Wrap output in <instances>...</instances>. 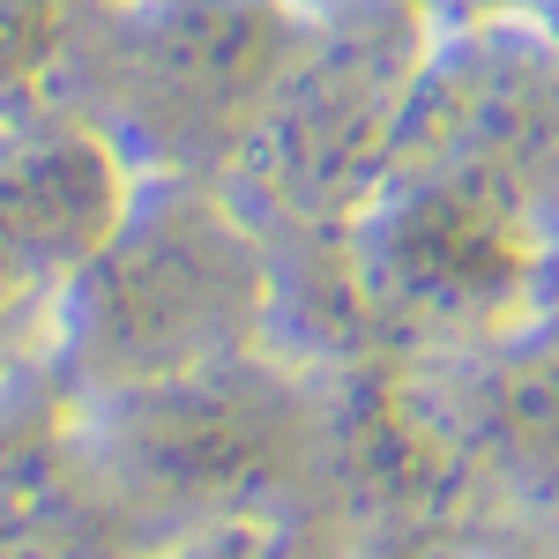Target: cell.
<instances>
[{
	"label": "cell",
	"instance_id": "cell-1",
	"mask_svg": "<svg viewBox=\"0 0 559 559\" xmlns=\"http://www.w3.org/2000/svg\"><path fill=\"white\" fill-rule=\"evenodd\" d=\"M269 269L239 216L202 187L120 210L105 247L68 276V350L105 395L210 366L254 344Z\"/></svg>",
	"mask_w": 559,
	"mask_h": 559
},
{
	"label": "cell",
	"instance_id": "cell-2",
	"mask_svg": "<svg viewBox=\"0 0 559 559\" xmlns=\"http://www.w3.org/2000/svg\"><path fill=\"white\" fill-rule=\"evenodd\" d=\"M329 418L247 350L105 395V485L179 515H239L321 471Z\"/></svg>",
	"mask_w": 559,
	"mask_h": 559
},
{
	"label": "cell",
	"instance_id": "cell-3",
	"mask_svg": "<svg viewBox=\"0 0 559 559\" xmlns=\"http://www.w3.org/2000/svg\"><path fill=\"white\" fill-rule=\"evenodd\" d=\"M411 90H418V45L381 23L292 52L284 83L269 90L261 120L239 142L254 187L299 224L358 210L366 194H381L395 165Z\"/></svg>",
	"mask_w": 559,
	"mask_h": 559
},
{
	"label": "cell",
	"instance_id": "cell-4",
	"mask_svg": "<svg viewBox=\"0 0 559 559\" xmlns=\"http://www.w3.org/2000/svg\"><path fill=\"white\" fill-rule=\"evenodd\" d=\"M292 31L269 0H173L112 45V112L173 157H224L292 68Z\"/></svg>",
	"mask_w": 559,
	"mask_h": 559
},
{
	"label": "cell",
	"instance_id": "cell-5",
	"mask_svg": "<svg viewBox=\"0 0 559 559\" xmlns=\"http://www.w3.org/2000/svg\"><path fill=\"white\" fill-rule=\"evenodd\" d=\"M329 463L373 515L411 530H448L485 508L477 373L448 381V366H366L350 403L329 418Z\"/></svg>",
	"mask_w": 559,
	"mask_h": 559
},
{
	"label": "cell",
	"instance_id": "cell-6",
	"mask_svg": "<svg viewBox=\"0 0 559 559\" xmlns=\"http://www.w3.org/2000/svg\"><path fill=\"white\" fill-rule=\"evenodd\" d=\"M120 210V157L90 128H0V247L45 284L75 276Z\"/></svg>",
	"mask_w": 559,
	"mask_h": 559
},
{
	"label": "cell",
	"instance_id": "cell-7",
	"mask_svg": "<svg viewBox=\"0 0 559 559\" xmlns=\"http://www.w3.org/2000/svg\"><path fill=\"white\" fill-rule=\"evenodd\" d=\"M485 500L559 530V321L508 336L477 373Z\"/></svg>",
	"mask_w": 559,
	"mask_h": 559
},
{
	"label": "cell",
	"instance_id": "cell-8",
	"mask_svg": "<svg viewBox=\"0 0 559 559\" xmlns=\"http://www.w3.org/2000/svg\"><path fill=\"white\" fill-rule=\"evenodd\" d=\"M68 45V0H0V97H23V90L52 75Z\"/></svg>",
	"mask_w": 559,
	"mask_h": 559
}]
</instances>
